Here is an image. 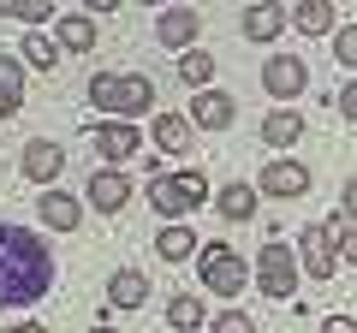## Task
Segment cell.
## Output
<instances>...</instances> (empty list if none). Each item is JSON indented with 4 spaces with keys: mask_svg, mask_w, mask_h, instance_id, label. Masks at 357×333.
<instances>
[{
    "mask_svg": "<svg viewBox=\"0 0 357 333\" xmlns=\"http://www.w3.org/2000/svg\"><path fill=\"white\" fill-rule=\"evenodd\" d=\"M54 292V250L42 244V232L0 220V309L36 304Z\"/></svg>",
    "mask_w": 357,
    "mask_h": 333,
    "instance_id": "1",
    "label": "cell"
},
{
    "mask_svg": "<svg viewBox=\"0 0 357 333\" xmlns=\"http://www.w3.org/2000/svg\"><path fill=\"white\" fill-rule=\"evenodd\" d=\"M208 196H215V185L203 179V173H167V179H149V203H155V215L167 220V226H185V215L191 208H203Z\"/></svg>",
    "mask_w": 357,
    "mask_h": 333,
    "instance_id": "2",
    "label": "cell"
},
{
    "mask_svg": "<svg viewBox=\"0 0 357 333\" xmlns=\"http://www.w3.org/2000/svg\"><path fill=\"white\" fill-rule=\"evenodd\" d=\"M197 274H203V292H215V297H238L250 286V262L232 244H203L197 250Z\"/></svg>",
    "mask_w": 357,
    "mask_h": 333,
    "instance_id": "3",
    "label": "cell"
},
{
    "mask_svg": "<svg viewBox=\"0 0 357 333\" xmlns=\"http://www.w3.org/2000/svg\"><path fill=\"white\" fill-rule=\"evenodd\" d=\"M256 286H262V297H274V304H286V297L298 292V250L292 244H262L256 250Z\"/></svg>",
    "mask_w": 357,
    "mask_h": 333,
    "instance_id": "4",
    "label": "cell"
},
{
    "mask_svg": "<svg viewBox=\"0 0 357 333\" xmlns=\"http://www.w3.org/2000/svg\"><path fill=\"white\" fill-rule=\"evenodd\" d=\"M298 268H304L310 280H333V274H340V244H333L328 220H316V226L298 232Z\"/></svg>",
    "mask_w": 357,
    "mask_h": 333,
    "instance_id": "5",
    "label": "cell"
},
{
    "mask_svg": "<svg viewBox=\"0 0 357 333\" xmlns=\"http://www.w3.org/2000/svg\"><path fill=\"white\" fill-rule=\"evenodd\" d=\"M262 90L274 95V102H298V95L310 90V65H304V54H268V65H262Z\"/></svg>",
    "mask_w": 357,
    "mask_h": 333,
    "instance_id": "6",
    "label": "cell"
},
{
    "mask_svg": "<svg viewBox=\"0 0 357 333\" xmlns=\"http://www.w3.org/2000/svg\"><path fill=\"white\" fill-rule=\"evenodd\" d=\"M18 173H24L30 185H48V191H54V185H60V173H66V149H60L54 137H30Z\"/></svg>",
    "mask_w": 357,
    "mask_h": 333,
    "instance_id": "7",
    "label": "cell"
},
{
    "mask_svg": "<svg viewBox=\"0 0 357 333\" xmlns=\"http://www.w3.org/2000/svg\"><path fill=\"white\" fill-rule=\"evenodd\" d=\"M203 36V13L197 6H167L161 18H155V42L173 54H191V42Z\"/></svg>",
    "mask_w": 357,
    "mask_h": 333,
    "instance_id": "8",
    "label": "cell"
},
{
    "mask_svg": "<svg viewBox=\"0 0 357 333\" xmlns=\"http://www.w3.org/2000/svg\"><path fill=\"white\" fill-rule=\"evenodd\" d=\"M256 196H310V166L304 161H268L256 173Z\"/></svg>",
    "mask_w": 357,
    "mask_h": 333,
    "instance_id": "9",
    "label": "cell"
},
{
    "mask_svg": "<svg viewBox=\"0 0 357 333\" xmlns=\"http://www.w3.org/2000/svg\"><path fill=\"white\" fill-rule=\"evenodd\" d=\"M89 143L102 149L107 166H119V161H131V155H143V131L126 125V119H102V125L89 131Z\"/></svg>",
    "mask_w": 357,
    "mask_h": 333,
    "instance_id": "10",
    "label": "cell"
},
{
    "mask_svg": "<svg viewBox=\"0 0 357 333\" xmlns=\"http://www.w3.org/2000/svg\"><path fill=\"white\" fill-rule=\"evenodd\" d=\"M143 114H155V77L126 72V77H119V95H114V114H107V119H126V125H137Z\"/></svg>",
    "mask_w": 357,
    "mask_h": 333,
    "instance_id": "11",
    "label": "cell"
},
{
    "mask_svg": "<svg viewBox=\"0 0 357 333\" xmlns=\"http://www.w3.org/2000/svg\"><path fill=\"white\" fill-rule=\"evenodd\" d=\"M84 196H89V208H96V215H119V208L131 203V179L119 173V166H102V173L89 179Z\"/></svg>",
    "mask_w": 357,
    "mask_h": 333,
    "instance_id": "12",
    "label": "cell"
},
{
    "mask_svg": "<svg viewBox=\"0 0 357 333\" xmlns=\"http://www.w3.org/2000/svg\"><path fill=\"white\" fill-rule=\"evenodd\" d=\"M232 119H238V102H232L227 90H197V102H191V125L197 131H227Z\"/></svg>",
    "mask_w": 357,
    "mask_h": 333,
    "instance_id": "13",
    "label": "cell"
},
{
    "mask_svg": "<svg viewBox=\"0 0 357 333\" xmlns=\"http://www.w3.org/2000/svg\"><path fill=\"white\" fill-rule=\"evenodd\" d=\"M191 137H197L191 114H155V149L161 155H191Z\"/></svg>",
    "mask_w": 357,
    "mask_h": 333,
    "instance_id": "14",
    "label": "cell"
},
{
    "mask_svg": "<svg viewBox=\"0 0 357 333\" xmlns=\"http://www.w3.org/2000/svg\"><path fill=\"white\" fill-rule=\"evenodd\" d=\"M36 208H42V226H54V232H72L77 220H84V203H77V196H66L60 185H54V191H42Z\"/></svg>",
    "mask_w": 357,
    "mask_h": 333,
    "instance_id": "15",
    "label": "cell"
},
{
    "mask_svg": "<svg viewBox=\"0 0 357 333\" xmlns=\"http://www.w3.org/2000/svg\"><path fill=\"white\" fill-rule=\"evenodd\" d=\"M286 24H292V6H250V13L238 18V30H244L250 42H274Z\"/></svg>",
    "mask_w": 357,
    "mask_h": 333,
    "instance_id": "16",
    "label": "cell"
},
{
    "mask_svg": "<svg viewBox=\"0 0 357 333\" xmlns=\"http://www.w3.org/2000/svg\"><path fill=\"white\" fill-rule=\"evenodd\" d=\"M96 36H102V30H96V18H89V13H60L54 42H60L66 54H89V48H96Z\"/></svg>",
    "mask_w": 357,
    "mask_h": 333,
    "instance_id": "17",
    "label": "cell"
},
{
    "mask_svg": "<svg viewBox=\"0 0 357 333\" xmlns=\"http://www.w3.org/2000/svg\"><path fill=\"white\" fill-rule=\"evenodd\" d=\"M292 24H298V36H333V30H340V6L304 0V6H292Z\"/></svg>",
    "mask_w": 357,
    "mask_h": 333,
    "instance_id": "18",
    "label": "cell"
},
{
    "mask_svg": "<svg viewBox=\"0 0 357 333\" xmlns=\"http://www.w3.org/2000/svg\"><path fill=\"white\" fill-rule=\"evenodd\" d=\"M298 137H304V114H298V107H274V114L262 119V143L268 149H292Z\"/></svg>",
    "mask_w": 357,
    "mask_h": 333,
    "instance_id": "19",
    "label": "cell"
},
{
    "mask_svg": "<svg viewBox=\"0 0 357 333\" xmlns=\"http://www.w3.org/2000/svg\"><path fill=\"white\" fill-rule=\"evenodd\" d=\"M18 107H24V60L0 54V119H13Z\"/></svg>",
    "mask_w": 357,
    "mask_h": 333,
    "instance_id": "20",
    "label": "cell"
},
{
    "mask_svg": "<svg viewBox=\"0 0 357 333\" xmlns=\"http://www.w3.org/2000/svg\"><path fill=\"white\" fill-rule=\"evenodd\" d=\"M143 297H149V280H143L137 268H119L114 280H107V304L114 309H143Z\"/></svg>",
    "mask_w": 357,
    "mask_h": 333,
    "instance_id": "21",
    "label": "cell"
},
{
    "mask_svg": "<svg viewBox=\"0 0 357 333\" xmlns=\"http://www.w3.org/2000/svg\"><path fill=\"white\" fill-rule=\"evenodd\" d=\"M215 208H220V220H250V215H256V185H244V179L220 185V191H215Z\"/></svg>",
    "mask_w": 357,
    "mask_h": 333,
    "instance_id": "22",
    "label": "cell"
},
{
    "mask_svg": "<svg viewBox=\"0 0 357 333\" xmlns=\"http://www.w3.org/2000/svg\"><path fill=\"white\" fill-rule=\"evenodd\" d=\"M197 232L191 226H161V238H155V250H161V262H191L197 256Z\"/></svg>",
    "mask_w": 357,
    "mask_h": 333,
    "instance_id": "23",
    "label": "cell"
},
{
    "mask_svg": "<svg viewBox=\"0 0 357 333\" xmlns=\"http://www.w3.org/2000/svg\"><path fill=\"white\" fill-rule=\"evenodd\" d=\"M178 77H185L191 90H215V54H203V48L178 54Z\"/></svg>",
    "mask_w": 357,
    "mask_h": 333,
    "instance_id": "24",
    "label": "cell"
},
{
    "mask_svg": "<svg viewBox=\"0 0 357 333\" xmlns=\"http://www.w3.org/2000/svg\"><path fill=\"white\" fill-rule=\"evenodd\" d=\"M18 54H24V65H36V72H54V65H60V42H54V36H42V30H30Z\"/></svg>",
    "mask_w": 357,
    "mask_h": 333,
    "instance_id": "25",
    "label": "cell"
},
{
    "mask_svg": "<svg viewBox=\"0 0 357 333\" xmlns=\"http://www.w3.org/2000/svg\"><path fill=\"white\" fill-rule=\"evenodd\" d=\"M167 321H173L178 333H197V327H203V297H197V292H178L173 304H167Z\"/></svg>",
    "mask_w": 357,
    "mask_h": 333,
    "instance_id": "26",
    "label": "cell"
},
{
    "mask_svg": "<svg viewBox=\"0 0 357 333\" xmlns=\"http://www.w3.org/2000/svg\"><path fill=\"white\" fill-rule=\"evenodd\" d=\"M0 18H18V24L42 30L54 18V6H48V0H0Z\"/></svg>",
    "mask_w": 357,
    "mask_h": 333,
    "instance_id": "27",
    "label": "cell"
},
{
    "mask_svg": "<svg viewBox=\"0 0 357 333\" xmlns=\"http://www.w3.org/2000/svg\"><path fill=\"white\" fill-rule=\"evenodd\" d=\"M114 95H119V77L114 72H96V77H89V107H102V119L114 114Z\"/></svg>",
    "mask_w": 357,
    "mask_h": 333,
    "instance_id": "28",
    "label": "cell"
},
{
    "mask_svg": "<svg viewBox=\"0 0 357 333\" xmlns=\"http://www.w3.org/2000/svg\"><path fill=\"white\" fill-rule=\"evenodd\" d=\"M328 42H333V60H340L345 72H357V24H340Z\"/></svg>",
    "mask_w": 357,
    "mask_h": 333,
    "instance_id": "29",
    "label": "cell"
},
{
    "mask_svg": "<svg viewBox=\"0 0 357 333\" xmlns=\"http://www.w3.org/2000/svg\"><path fill=\"white\" fill-rule=\"evenodd\" d=\"M208 333H256V321L244 316V309H220V316L208 321Z\"/></svg>",
    "mask_w": 357,
    "mask_h": 333,
    "instance_id": "30",
    "label": "cell"
},
{
    "mask_svg": "<svg viewBox=\"0 0 357 333\" xmlns=\"http://www.w3.org/2000/svg\"><path fill=\"white\" fill-rule=\"evenodd\" d=\"M328 226H333V244H340V256L357 268V226H345V215H333Z\"/></svg>",
    "mask_w": 357,
    "mask_h": 333,
    "instance_id": "31",
    "label": "cell"
},
{
    "mask_svg": "<svg viewBox=\"0 0 357 333\" xmlns=\"http://www.w3.org/2000/svg\"><path fill=\"white\" fill-rule=\"evenodd\" d=\"M333 107H340V119H345V125H357V84H345V90L333 95Z\"/></svg>",
    "mask_w": 357,
    "mask_h": 333,
    "instance_id": "32",
    "label": "cell"
},
{
    "mask_svg": "<svg viewBox=\"0 0 357 333\" xmlns=\"http://www.w3.org/2000/svg\"><path fill=\"white\" fill-rule=\"evenodd\" d=\"M340 215H345V226H357V179H345V191H340Z\"/></svg>",
    "mask_w": 357,
    "mask_h": 333,
    "instance_id": "33",
    "label": "cell"
},
{
    "mask_svg": "<svg viewBox=\"0 0 357 333\" xmlns=\"http://www.w3.org/2000/svg\"><path fill=\"white\" fill-rule=\"evenodd\" d=\"M321 333H357V321L351 316H328V321H321Z\"/></svg>",
    "mask_w": 357,
    "mask_h": 333,
    "instance_id": "34",
    "label": "cell"
},
{
    "mask_svg": "<svg viewBox=\"0 0 357 333\" xmlns=\"http://www.w3.org/2000/svg\"><path fill=\"white\" fill-rule=\"evenodd\" d=\"M6 333H48V327H42V321H13Z\"/></svg>",
    "mask_w": 357,
    "mask_h": 333,
    "instance_id": "35",
    "label": "cell"
},
{
    "mask_svg": "<svg viewBox=\"0 0 357 333\" xmlns=\"http://www.w3.org/2000/svg\"><path fill=\"white\" fill-rule=\"evenodd\" d=\"M89 333H119V327H89Z\"/></svg>",
    "mask_w": 357,
    "mask_h": 333,
    "instance_id": "36",
    "label": "cell"
}]
</instances>
